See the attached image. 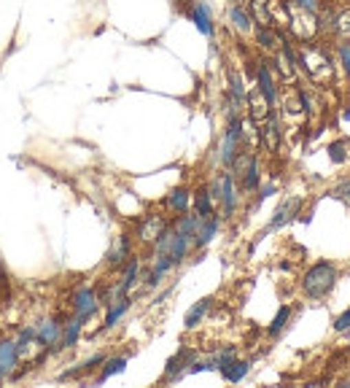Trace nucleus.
Listing matches in <instances>:
<instances>
[{
	"label": "nucleus",
	"instance_id": "24",
	"mask_svg": "<svg viewBox=\"0 0 350 388\" xmlns=\"http://www.w3.org/2000/svg\"><path fill=\"white\" fill-rule=\"evenodd\" d=\"M81 329H84V321H81L78 316H70V319L63 323L60 351H70V348H76V343H78V337H81Z\"/></svg>",
	"mask_w": 350,
	"mask_h": 388
},
{
	"label": "nucleus",
	"instance_id": "17",
	"mask_svg": "<svg viewBox=\"0 0 350 388\" xmlns=\"http://www.w3.org/2000/svg\"><path fill=\"white\" fill-rule=\"evenodd\" d=\"M132 308V297L124 294V297H119V299H113L111 305H105V319H102V326H100V332H108V329H113L116 323L122 321L124 316H127V310Z\"/></svg>",
	"mask_w": 350,
	"mask_h": 388
},
{
	"label": "nucleus",
	"instance_id": "30",
	"mask_svg": "<svg viewBox=\"0 0 350 388\" xmlns=\"http://www.w3.org/2000/svg\"><path fill=\"white\" fill-rule=\"evenodd\" d=\"M288 6H294V8H299V11H307V14H316L318 17V11L323 8V3L320 0H286Z\"/></svg>",
	"mask_w": 350,
	"mask_h": 388
},
{
	"label": "nucleus",
	"instance_id": "18",
	"mask_svg": "<svg viewBox=\"0 0 350 388\" xmlns=\"http://www.w3.org/2000/svg\"><path fill=\"white\" fill-rule=\"evenodd\" d=\"M19 364V351H17V340L3 337L0 340V380H6Z\"/></svg>",
	"mask_w": 350,
	"mask_h": 388
},
{
	"label": "nucleus",
	"instance_id": "27",
	"mask_svg": "<svg viewBox=\"0 0 350 388\" xmlns=\"http://www.w3.org/2000/svg\"><path fill=\"white\" fill-rule=\"evenodd\" d=\"M337 63H340V70H342V76L350 81V38H342L340 43H337Z\"/></svg>",
	"mask_w": 350,
	"mask_h": 388
},
{
	"label": "nucleus",
	"instance_id": "5",
	"mask_svg": "<svg viewBox=\"0 0 350 388\" xmlns=\"http://www.w3.org/2000/svg\"><path fill=\"white\" fill-rule=\"evenodd\" d=\"M254 87L261 92L270 108H275L281 103V89H278V73L272 70L270 60H256V78Z\"/></svg>",
	"mask_w": 350,
	"mask_h": 388
},
{
	"label": "nucleus",
	"instance_id": "23",
	"mask_svg": "<svg viewBox=\"0 0 350 388\" xmlns=\"http://www.w3.org/2000/svg\"><path fill=\"white\" fill-rule=\"evenodd\" d=\"M191 211L197 213V216H210V213H216V200H213V194L208 186H199L197 192L191 194Z\"/></svg>",
	"mask_w": 350,
	"mask_h": 388
},
{
	"label": "nucleus",
	"instance_id": "31",
	"mask_svg": "<svg viewBox=\"0 0 350 388\" xmlns=\"http://www.w3.org/2000/svg\"><path fill=\"white\" fill-rule=\"evenodd\" d=\"M213 358H216V364H219V369H221L223 364H229L232 358H237V348H234V345H223V348H219V351L213 354Z\"/></svg>",
	"mask_w": 350,
	"mask_h": 388
},
{
	"label": "nucleus",
	"instance_id": "2",
	"mask_svg": "<svg viewBox=\"0 0 350 388\" xmlns=\"http://www.w3.org/2000/svg\"><path fill=\"white\" fill-rule=\"evenodd\" d=\"M305 46L296 49V67L313 81V84H326L331 76H334V65L329 60V54L316 46L313 41H302Z\"/></svg>",
	"mask_w": 350,
	"mask_h": 388
},
{
	"label": "nucleus",
	"instance_id": "19",
	"mask_svg": "<svg viewBox=\"0 0 350 388\" xmlns=\"http://www.w3.org/2000/svg\"><path fill=\"white\" fill-rule=\"evenodd\" d=\"M221 378L226 383H240V380H245L248 378V372H251V358H232L229 364H223L221 369Z\"/></svg>",
	"mask_w": 350,
	"mask_h": 388
},
{
	"label": "nucleus",
	"instance_id": "34",
	"mask_svg": "<svg viewBox=\"0 0 350 388\" xmlns=\"http://www.w3.org/2000/svg\"><path fill=\"white\" fill-rule=\"evenodd\" d=\"M342 122H350V103L345 105V111H342Z\"/></svg>",
	"mask_w": 350,
	"mask_h": 388
},
{
	"label": "nucleus",
	"instance_id": "25",
	"mask_svg": "<svg viewBox=\"0 0 350 388\" xmlns=\"http://www.w3.org/2000/svg\"><path fill=\"white\" fill-rule=\"evenodd\" d=\"M291 316H294V308L291 305H281L278 313L272 316V321L267 323V337H281L283 329L288 326V321H291Z\"/></svg>",
	"mask_w": 350,
	"mask_h": 388
},
{
	"label": "nucleus",
	"instance_id": "33",
	"mask_svg": "<svg viewBox=\"0 0 350 388\" xmlns=\"http://www.w3.org/2000/svg\"><path fill=\"white\" fill-rule=\"evenodd\" d=\"M331 329H334V332H350V308H345L340 316H334Z\"/></svg>",
	"mask_w": 350,
	"mask_h": 388
},
{
	"label": "nucleus",
	"instance_id": "14",
	"mask_svg": "<svg viewBox=\"0 0 350 388\" xmlns=\"http://www.w3.org/2000/svg\"><path fill=\"white\" fill-rule=\"evenodd\" d=\"M226 17H229V25L240 32V35H254L256 22L254 17H251V11L243 3H229L226 6Z\"/></svg>",
	"mask_w": 350,
	"mask_h": 388
},
{
	"label": "nucleus",
	"instance_id": "9",
	"mask_svg": "<svg viewBox=\"0 0 350 388\" xmlns=\"http://www.w3.org/2000/svg\"><path fill=\"white\" fill-rule=\"evenodd\" d=\"M102 299L97 297V291L92 286H81V289L73 291L70 297V308H73V316H78L81 321L87 323L89 319H95V313L100 310Z\"/></svg>",
	"mask_w": 350,
	"mask_h": 388
},
{
	"label": "nucleus",
	"instance_id": "6",
	"mask_svg": "<svg viewBox=\"0 0 350 388\" xmlns=\"http://www.w3.org/2000/svg\"><path fill=\"white\" fill-rule=\"evenodd\" d=\"M184 17H186L191 25L205 35V38H213V35H216L213 8H210V3H208V0H189V3L184 6Z\"/></svg>",
	"mask_w": 350,
	"mask_h": 388
},
{
	"label": "nucleus",
	"instance_id": "13",
	"mask_svg": "<svg viewBox=\"0 0 350 388\" xmlns=\"http://www.w3.org/2000/svg\"><path fill=\"white\" fill-rule=\"evenodd\" d=\"M129 257H132V235L122 232V235H116V240H113V246H111V251L105 257V264L111 270H122Z\"/></svg>",
	"mask_w": 350,
	"mask_h": 388
},
{
	"label": "nucleus",
	"instance_id": "20",
	"mask_svg": "<svg viewBox=\"0 0 350 388\" xmlns=\"http://www.w3.org/2000/svg\"><path fill=\"white\" fill-rule=\"evenodd\" d=\"M164 208L167 211H173L175 216L178 213H186L191 208V189L189 186H175V189H170V194L164 197Z\"/></svg>",
	"mask_w": 350,
	"mask_h": 388
},
{
	"label": "nucleus",
	"instance_id": "4",
	"mask_svg": "<svg viewBox=\"0 0 350 388\" xmlns=\"http://www.w3.org/2000/svg\"><path fill=\"white\" fill-rule=\"evenodd\" d=\"M302 205H305V197H299V194H291L286 200H281V205L275 208L272 219L267 222V226L261 229L259 237H267L270 232H278V229H283V226L291 224V222H296V216L302 213Z\"/></svg>",
	"mask_w": 350,
	"mask_h": 388
},
{
	"label": "nucleus",
	"instance_id": "29",
	"mask_svg": "<svg viewBox=\"0 0 350 388\" xmlns=\"http://www.w3.org/2000/svg\"><path fill=\"white\" fill-rule=\"evenodd\" d=\"M331 197H334V200H340V202H342V205L350 211V178L337 181V184L331 186Z\"/></svg>",
	"mask_w": 350,
	"mask_h": 388
},
{
	"label": "nucleus",
	"instance_id": "1",
	"mask_svg": "<svg viewBox=\"0 0 350 388\" xmlns=\"http://www.w3.org/2000/svg\"><path fill=\"white\" fill-rule=\"evenodd\" d=\"M337 283H340V267L334 261H329V259H320L316 264H310L299 278V289L313 302L326 299L331 291L337 289Z\"/></svg>",
	"mask_w": 350,
	"mask_h": 388
},
{
	"label": "nucleus",
	"instance_id": "16",
	"mask_svg": "<svg viewBox=\"0 0 350 388\" xmlns=\"http://www.w3.org/2000/svg\"><path fill=\"white\" fill-rule=\"evenodd\" d=\"M213 305H216V297H202V299H197L189 310H186V316H184V326H186V332H194L199 323L205 321V319L210 316Z\"/></svg>",
	"mask_w": 350,
	"mask_h": 388
},
{
	"label": "nucleus",
	"instance_id": "8",
	"mask_svg": "<svg viewBox=\"0 0 350 388\" xmlns=\"http://www.w3.org/2000/svg\"><path fill=\"white\" fill-rule=\"evenodd\" d=\"M259 143L270 154H278L281 151V146H283V122H281V116L275 111H270L267 119L259 122Z\"/></svg>",
	"mask_w": 350,
	"mask_h": 388
},
{
	"label": "nucleus",
	"instance_id": "28",
	"mask_svg": "<svg viewBox=\"0 0 350 388\" xmlns=\"http://www.w3.org/2000/svg\"><path fill=\"white\" fill-rule=\"evenodd\" d=\"M329 160L334 162V164H345L348 162V143L345 140H334L329 146Z\"/></svg>",
	"mask_w": 350,
	"mask_h": 388
},
{
	"label": "nucleus",
	"instance_id": "10",
	"mask_svg": "<svg viewBox=\"0 0 350 388\" xmlns=\"http://www.w3.org/2000/svg\"><path fill=\"white\" fill-rule=\"evenodd\" d=\"M167 219L162 216V213H146L138 224H135V237H138V243H143V246H154L157 240H160V235L167 229Z\"/></svg>",
	"mask_w": 350,
	"mask_h": 388
},
{
	"label": "nucleus",
	"instance_id": "7",
	"mask_svg": "<svg viewBox=\"0 0 350 388\" xmlns=\"http://www.w3.org/2000/svg\"><path fill=\"white\" fill-rule=\"evenodd\" d=\"M35 337L41 343L43 351H49V356L60 354V340H63V319L60 316H49L43 321L35 323Z\"/></svg>",
	"mask_w": 350,
	"mask_h": 388
},
{
	"label": "nucleus",
	"instance_id": "15",
	"mask_svg": "<svg viewBox=\"0 0 350 388\" xmlns=\"http://www.w3.org/2000/svg\"><path fill=\"white\" fill-rule=\"evenodd\" d=\"M254 38H256V43H259V49H264L267 54H275V52L283 46L286 32L281 30V28H264V25H256Z\"/></svg>",
	"mask_w": 350,
	"mask_h": 388
},
{
	"label": "nucleus",
	"instance_id": "35",
	"mask_svg": "<svg viewBox=\"0 0 350 388\" xmlns=\"http://www.w3.org/2000/svg\"><path fill=\"white\" fill-rule=\"evenodd\" d=\"M345 383H348V386H350V378H348V380H345Z\"/></svg>",
	"mask_w": 350,
	"mask_h": 388
},
{
	"label": "nucleus",
	"instance_id": "21",
	"mask_svg": "<svg viewBox=\"0 0 350 388\" xmlns=\"http://www.w3.org/2000/svg\"><path fill=\"white\" fill-rule=\"evenodd\" d=\"M127 361H129L127 356H105V361L100 364V372H97L95 383H105L113 375H122L127 369Z\"/></svg>",
	"mask_w": 350,
	"mask_h": 388
},
{
	"label": "nucleus",
	"instance_id": "26",
	"mask_svg": "<svg viewBox=\"0 0 350 388\" xmlns=\"http://www.w3.org/2000/svg\"><path fill=\"white\" fill-rule=\"evenodd\" d=\"M226 84H229V89H226L229 95L245 103V97H248V87H245V78H243L234 67H229V70H226Z\"/></svg>",
	"mask_w": 350,
	"mask_h": 388
},
{
	"label": "nucleus",
	"instance_id": "32",
	"mask_svg": "<svg viewBox=\"0 0 350 388\" xmlns=\"http://www.w3.org/2000/svg\"><path fill=\"white\" fill-rule=\"evenodd\" d=\"M275 192H278V184H275V181H270V184H264V186H259V189H256L254 208H259V205H261V202H264L267 197H272V194H275Z\"/></svg>",
	"mask_w": 350,
	"mask_h": 388
},
{
	"label": "nucleus",
	"instance_id": "12",
	"mask_svg": "<svg viewBox=\"0 0 350 388\" xmlns=\"http://www.w3.org/2000/svg\"><path fill=\"white\" fill-rule=\"evenodd\" d=\"M221 213H210V216H199V224H197V232H194V248H208L213 240H216V235H219V229H221Z\"/></svg>",
	"mask_w": 350,
	"mask_h": 388
},
{
	"label": "nucleus",
	"instance_id": "11",
	"mask_svg": "<svg viewBox=\"0 0 350 388\" xmlns=\"http://www.w3.org/2000/svg\"><path fill=\"white\" fill-rule=\"evenodd\" d=\"M194 358H197V351H194V348H181L175 356L167 358L162 380H164V383H178L184 375H189V367L194 364Z\"/></svg>",
	"mask_w": 350,
	"mask_h": 388
},
{
	"label": "nucleus",
	"instance_id": "22",
	"mask_svg": "<svg viewBox=\"0 0 350 388\" xmlns=\"http://www.w3.org/2000/svg\"><path fill=\"white\" fill-rule=\"evenodd\" d=\"M237 186H240V192L243 194H254L256 189L261 186V164H259V157H254L251 164L245 167V173L240 175Z\"/></svg>",
	"mask_w": 350,
	"mask_h": 388
},
{
	"label": "nucleus",
	"instance_id": "3",
	"mask_svg": "<svg viewBox=\"0 0 350 388\" xmlns=\"http://www.w3.org/2000/svg\"><path fill=\"white\" fill-rule=\"evenodd\" d=\"M210 194H213V200L221 205V219L226 222V219H232L234 213H237V208H240V197H243V192H240V186H237V178L223 167L221 173L210 181Z\"/></svg>",
	"mask_w": 350,
	"mask_h": 388
}]
</instances>
